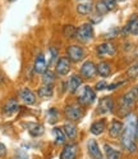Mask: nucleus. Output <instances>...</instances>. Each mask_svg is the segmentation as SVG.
<instances>
[{
  "label": "nucleus",
  "instance_id": "f257e3e1",
  "mask_svg": "<svg viewBox=\"0 0 138 159\" xmlns=\"http://www.w3.org/2000/svg\"><path fill=\"white\" fill-rule=\"evenodd\" d=\"M137 116L133 113H129L125 118V123L123 125V132L120 135V144L125 150L134 153L137 150V145L134 143L136 140V127H137Z\"/></svg>",
  "mask_w": 138,
  "mask_h": 159
},
{
  "label": "nucleus",
  "instance_id": "f03ea898",
  "mask_svg": "<svg viewBox=\"0 0 138 159\" xmlns=\"http://www.w3.org/2000/svg\"><path fill=\"white\" fill-rule=\"evenodd\" d=\"M95 100H96V94L93 91V89L90 86H83L81 89L80 94H78V99H77L78 104L87 107V105H91Z\"/></svg>",
  "mask_w": 138,
  "mask_h": 159
},
{
  "label": "nucleus",
  "instance_id": "7ed1b4c3",
  "mask_svg": "<svg viewBox=\"0 0 138 159\" xmlns=\"http://www.w3.org/2000/svg\"><path fill=\"white\" fill-rule=\"evenodd\" d=\"M137 98H138V86L129 90L128 93H125L122 99H120V109H122V113L123 111L128 112L129 109L134 105V103L137 102Z\"/></svg>",
  "mask_w": 138,
  "mask_h": 159
},
{
  "label": "nucleus",
  "instance_id": "20e7f679",
  "mask_svg": "<svg viewBox=\"0 0 138 159\" xmlns=\"http://www.w3.org/2000/svg\"><path fill=\"white\" fill-rule=\"evenodd\" d=\"M93 37V27L92 23H83L82 26H80L77 28V34H75V39L80 43H88L91 41Z\"/></svg>",
  "mask_w": 138,
  "mask_h": 159
},
{
  "label": "nucleus",
  "instance_id": "39448f33",
  "mask_svg": "<svg viewBox=\"0 0 138 159\" xmlns=\"http://www.w3.org/2000/svg\"><path fill=\"white\" fill-rule=\"evenodd\" d=\"M67 54H68L69 61L74 62V63L81 62L84 58V50H83V48L80 46V45H69L67 48Z\"/></svg>",
  "mask_w": 138,
  "mask_h": 159
},
{
  "label": "nucleus",
  "instance_id": "423d86ee",
  "mask_svg": "<svg viewBox=\"0 0 138 159\" xmlns=\"http://www.w3.org/2000/svg\"><path fill=\"white\" fill-rule=\"evenodd\" d=\"M65 116L71 121H80L83 117V109L80 104H69L65 107Z\"/></svg>",
  "mask_w": 138,
  "mask_h": 159
},
{
  "label": "nucleus",
  "instance_id": "0eeeda50",
  "mask_svg": "<svg viewBox=\"0 0 138 159\" xmlns=\"http://www.w3.org/2000/svg\"><path fill=\"white\" fill-rule=\"evenodd\" d=\"M69 71H71V61L68 59V57H60L56 61L55 72L59 76H65V75H68Z\"/></svg>",
  "mask_w": 138,
  "mask_h": 159
},
{
  "label": "nucleus",
  "instance_id": "6e6552de",
  "mask_svg": "<svg viewBox=\"0 0 138 159\" xmlns=\"http://www.w3.org/2000/svg\"><path fill=\"white\" fill-rule=\"evenodd\" d=\"M78 154V145L75 143L64 144V148L60 153V159H75Z\"/></svg>",
  "mask_w": 138,
  "mask_h": 159
},
{
  "label": "nucleus",
  "instance_id": "1a4fd4ad",
  "mask_svg": "<svg viewBox=\"0 0 138 159\" xmlns=\"http://www.w3.org/2000/svg\"><path fill=\"white\" fill-rule=\"evenodd\" d=\"M18 98L26 104V105H33L36 103V94L28 87H23L19 90Z\"/></svg>",
  "mask_w": 138,
  "mask_h": 159
},
{
  "label": "nucleus",
  "instance_id": "9d476101",
  "mask_svg": "<svg viewBox=\"0 0 138 159\" xmlns=\"http://www.w3.org/2000/svg\"><path fill=\"white\" fill-rule=\"evenodd\" d=\"M96 73H97V69H96V66H95L93 62L86 61V62L82 64V67H81V76H82L83 78L91 80V78H93V77L96 76Z\"/></svg>",
  "mask_w": 138,
  "mask_h": 159
},
{
  "label": "nucleus",
  "instance_id": "9b49d317",
  "mask_svg": "<svg viewBox=\"0 0 138 159\" xmlns=\"http://www.w3.org/2000/svg\"><path fill=\"white\" fill-rule=\"evenodd\" d=\"M96 53L98 57H107V55H114L116 53V48L113 43L109 41H105L100 45H97L96 49Z\"/></svg>",
  "mask_w": 138,
  "mask_h": 159
},
{
  "label": "nucleus",
  "instance_id": "f8f14e48",
  "mask_svg": "<svg viewBox=\"0 0 138 159\" xmlns=\"http://www.w3.org/2000/svg\"><path fill=\"white\" fill-rule=\"evenodd\" d=\"M47 62H46V58L44 55V53H38L35 58V63H33V71L35 73L38 75H42L44 72L47 71Z\"/></svg>",
  "mask_w": 138,
  "mask_h": 159
},
{
  "label": "nucleus",
  "instance_id": "ddd939ff",
  "mask_svg": "<svg viewBox=\"0 0 138 159\" xmlns=\"http://www.w3.org/2000/svg\"><path fill=\"white\" fill-rule=\"evenodd\" d=\"M113 109H114L113 98L105 96V98L100 99V102H98V108H97L98 113H100V114H106V113L113 112Z\"/></svg>",
  "mask_w": 138,
  "mask_h": 159
},
{
  "label": "nucleus",
  "instance_id": "4468645a",
  "mask_svg": "<svg viewBox=\"0 0 138 159\" xmlns=\"http://www.w3.org/2000/svg\"><path fill=\"white\" fill-rule=\"evenodd\" d=\"M87 150L88 154L92 159H102V152L100 150V146H98L97 141L93 140V139H90L87 144Z\"/></svg>",
  "mask_w": 138,
  "mask_h": 159
},
{
  "label": "nucleus",
  "instance_id": "2eb2a0df",
  "mask_svg": "<svg viewBox=\"0 0 138 159\" xmlns=\"http://www.w3.org/2000/svg\"><path fill=\"white\" fill-rule=\"evenodd\" d=\"M18 109H19L18 100H17V99L11 98V99H8V100L5 102V104L3 105V113L9 117V116H13L18 111Z\"/></svg>",
  "mask_w": 138,
  "mask_h": 159
},
{
  "label": "nucleus",
  "instance_id": "dca6fc26",
  "mask_svg": "<svg viewBox=\"0 0 138 159\" xmlns=\"http://www.w3.org/2000/svg\"><path fill=\"white\" fill-rule=\"evenodd\" d=\"M107 131H109L110 137H113V139L120 137V135L123 132V123L120 121H118V119H113L109 125V130Z\"/></svg>",
  "mask_w": 138,
  "mask_h": 159
},
{
  "label": "nucleus",
  "instance_id": "f3484780",
  "mask_svg": "<svg viewBox=\"0 0 138 159\" xmlns=\"http://www.w3.org/2000/svg\"><path fill=\"white\" fill-rule=\"evenodd\" d=\"M82 85V78L78 75H72L71 78L68 80V90L71 94H75Z\"/></svg>",
  "mask_w": 138,
  "mask_h": 159
},
{
  "label": "nucleus",
  "instance_id": "a211bd4d",
  "mask_svg": "<svg viewBox=\"0 0 138 159\" xmlns=\"http://www.w3.org/2000/svg\"><path fill=\"white\" fill-rule=\"evenodd\" d=\"M106 130V122L104 121V119H100V121H96L91 125L90 127V131L92 135L95 136H98V135H101L104 131Z\"/></svg>",
  "mask_w": 138,
  "mask_h": 159
},
{
  "label": "nucleus",
  "instance_id": "6ab92c4d",
  "mask_svg": "<svg viewBox=\"0 0 138 159\" xmlns=\"http://www.w3.org/2000/svg\"><path fill=\"white\" fill-rule=\"evenodd\" d=\"M63 131H64L65 136H67L68 139H71V140H74V139L77 137V131H78V130H77V126H75L74 123H72V122L64 123Z\"/></svg>",
  "mask_w": 138,
  "mask_h": 159
},
{
  "label": "nucleus",
  "instance_id": "aec40b11",
  "mask_svg": "<svg viewBox=\"0 0 138 159\" xmlns=\"http://www.w3.org/2000/svg\"><path fill=\"white\" fill-rule=\"evenodd\" d=\"M125 32H131L133 35H138V16L133 14L125 26Z\"/></svg>",
  "mask_w": 138,
  "mask_h": 159
},
{
  "label": "nucleus",
  "instance_id": "412c9836",
  "mask_svg": "<svg viewBox=\"0 0 138 159\" xmlns=\"http://www.w3.org/2000/svg\"><path fill=\"white\" fill-rule=\"evenodd\" d=\"M96 69H97V73L101 77H107L111 73V67L107 62H100L96 66Z\"/></svg>",
  "mask_w": 138,
  "mask_h": 159
},
{
  "label": "nucleus",
  "instance_id": "4be33fe9",
  "mask_svg": "<svg viewBox=\"0 0 138 159\" xmlns=\"http://www.w3.org/2000/svg\"><path fill=\"white\" fill-rule=\"evenodd\" d=\"M53 135H54V137H55V144H56V145H63V144H65L67 136H65V134H64V131H63V128H60V127H54V128H53Z\"/></svg>",
  "mask_w": 138,
  "mask_h": 159
},
{
  "label": "nucleus",
  "instance_id": "5701e85b",
  "mask_svg": "<svg viewBox=\"0 0 138 159\" xmlns=\"http://www.w3.org/2000/svg\"><path fill=\"white\" fill-rule=\"evenodd\" d=\"M54 94V90H53V86L51 85H42L40 89L37 90V95L42 98V99H49L51 98Z\"/></svg>",
  "mask_w": 138,
  "mask_h": 159
},
{
  "label": "nucleus",
  "instance_id": "b1692460",
  "mask_svg": "<svg viewBox=\"0 0 138 159\" xmlns=\"http://www.w3.org/2000/svg\"><path fill=\"white\" fill-rule=\"evenodd\" d=\"M104 150H105V155L107 157V159H119L120 158V152L116 150L115 148H113L109 144L104 145Z\"/></svg>",
  "mask_w": 138,
  "mask_h": 159
},
{
  "label": "nucleus",
  "instance_id": "393cba45",
  "mask_svg": "<svg viewBox=\"0 0 138 159\" xmlns=\"http://www.w3.org/2000/svg\"><path fill=\"white\" fill-rule=\"evenodd\" d=\"M93 9V5L90 3V2H86V3H80L77 5V12L82 14V16H86V14H90Z\"/></svg>",
  "mask_w": 138,
  "mask_h": 159
},
{
  "label": "nucleus",
  "instance_id": "a878e982",
  "mask_svg": "<svg viewBox=\"0 0 138 159\" xmlns=\"http://www.w3.org/2000/svg\"><path fill=\"white\" fill-rule=\"evenodd\" d=\"M28 132H29V135H31L32 137H40L41 135H44L45 130H44V126L42 125L35 123V125L31 126V128L28 130Z\"/></svg>",
  "mask_w": 138,
  "mask_h": 159
},
{
  "label": "nucleus",
  "instance_id": "bb28decb",
  "mask_svg": "<svg viewBox=\"0 0 138 159\" xmlns=\"http://www.w3.org/2000/svg\"><path fill=\"white\" fill-rule=\"evenodd\" d=\"M55 80H56L55 73L51 72V71H49V69L46 72L42 73V84L44 85H51L53 86V84L55 82Z\"/></svg>",
  "mask_w": 138,
  "mask_h": 159
},
{
  "label": "nucleus",
  "instance_id": "cd10ccee",
  "mask_svg": "<svg viewBox=\"0 0 138 159\" xmlns=\"http://www.w3.org/2000/svg\"><path fill=\"white\" fill-rule=\"evenodd\" d=\"M75 34H77V28L72 25H67L64 26L63 28V35L67 37V39H73L75 37Z\"/></svg>",
  "mask_w": 138,
  "mask_h": 159
},
{
  "label": "nucleus",
  "instance_id": "c85d7f7f",
  "mask_svg": "<svg viewBox=\"0 0 138 159\" xmlns=\"http://www.w3.org/2000/svg\"><path fill=\"white\" fill-rule=\"evenodd\" d=\"M47 119H49V123H55L58 122L59 119V112L56 111L55 108H50L47 112Z\"/></svg>",
  "mask_w": 138,
  "mask_h": 159
},
{
  "label": "nucleus",
  "instance_id": "c756f323",
  "mask_svg": "<svg viewBox=\"0 0 138 159\" xmlns=\"http://www.w3.org/2000/svg\"><path fill=\"white\" fill-rule=\"evenodd\" d=\"M127 75H128V77H129V78H136L138 76V62L133 63L129 68H128Z\"/></svg>",
  "mask_w": 138,
  "mask_h": 159
},
{
  "label": "nucleus",
  "instance_id": "7c9ffc66",
  "mask_svg": "<svg viewBox=\"0 0 138 159\" xmlns=\"http://www.w3.org/2000/svg\"><path fill=\"white\" fill-rule=\"evenodd\" d=\"M96 11H97V13L100 14V16H102V14H106L107 12H109V9H107V7L105 5V3L101 0V2H98L96 4Z\"/></svg>",
  "mask_w": 138,
  "mask_h": 159
},
{
  "label": "nucleus",
  "instance_id": "2f4dec72",
  "mask_svg": "<svg viewBox=\"0 0 138 159\" xmlns=\"http://www.w3.org/2000/svg\"><path fill=\"white\" fill-rule=\"evenodd\" d=\"M49 52H50V62H49V64H51V63H54L58 59V49L51 46L50 49H49Z\"/></svg>",
  "mask_w": 138,
  "mask_h": 159
},
{
  "label": "nucleus",
  "instance_id": "473e14b6",
  "mask_svg": "<svg viewBox=\"0 0 138 159\" xmlns=\"http://www.w3.org/2000/svg\"><path fill=\"white\" fill-rule=\"evenodd\" d=\"M102 2L105 3V5L107 7V9H114L115 8V4H116V0H102Z\"/></svg>",
  "mask_w": 138,
  "mask_h": 159
},
{
  "label": "nucleus",
  "instance_id": "72a5a7b5",
  "mask_svg": "<svg viewBox=\"0 0 138 159\" xmlns=\"http://www.w3.org/2000/svg\"><path fill=\"white\" fill-rule=\"evenodd\" d=\"M101 21H102V17L97 13V14L91 16V22L90 23H98V22H101Z\"/></svg>",
  "mask_w": 138,
  "mask_h": 159
},
{
  "label": "nucleus",
  "instance_id": "f704fd0d",
  "mask_svg": "<svg viewBox=\"0 0 138 159\" xmlns=\"http://www.w3.org/2000/svg\"><path fill=\"white\" fill-rule=\"evenodd\" d=\"M6 153H8L6 146L3 143H0V158H5L6 157Z\"/></svg>",
  "mask_w": 138,
  "mask_h": 159
},
{
  "label": "nucleus",
  "instance_id": "c9c22d12",
  "mask_svg": "<svg viewBox=\"0 0 138 159\" xmlns=\"http://www.w3.org/2000/svg\"><path fill=\"white\" fill-rule=\"evenodd\" d=\"M116 34H118V28H113V30H110V31L105 35V37L106 39H114L116 36Z\"/></svg>",
  "mask_w": 138,
  "mask_h": 159
},
{
  "label": "nucleus",
  "instance_id": "e433bc0d",
  "mask_svg": "<svg viewBox=\"0 0 138 159\" xmlns=\"http://www.w3.org/2000/svg\"><path fill=\"white\" fill-rule=\"evenodd\" d=\"M107 87V84L105 82V81H100V82H97L96 84V90H104V89H106Z\"/></svg>",
  "mask_w": 138,
  "mask_h": 159
},
{
  "label": "nucleus",
  "instance_id": "4c0bfd02",
  "mask_svg": "<svg viewBox=\"0 0 138 159\" xmlns=\"http://www.w3.org/2000/svg\"><path fill=\"white\" fill-rule=\"evenodd\" d=\"M122 85V82H119V84H111V85H107V90H114L115 87H118V86H120Z\"/></svg>",
  "mask_w": 138,
  "mask_h": 159
},
{
  "label": "nucleus",
  "instance_id": "58836bf2",
  "mask_svg": "<svg viewBox=\"0 0 138 159\" xmlns=\"http://www.w3.org/2000/svg\"><path fill=\"white\" fill-rule=\"evenodd\" d=\"M136 140H138V122H137V127H136Z\"/></svg>",
  "mask_w": 138,
  "mask_h": 159
},
{
  "label": "nucleus",
  "instance_id": "ea45409f",
  "mask_svg": "<svg viewBox=\"0 0 138 159\" xmlns=\"http://www.w3.org/2000/svg\"><path fill=\"white\" fill-rule=\"evenodd\" d=\"M3 81H4V77H3L2 72H0V85H2V84H3Z\"/></svg>",
  "mask_w": 138,
  "mask_h": 159
},
{
  "label": "nucleus",
  "instance_id": "a19ab883",
  "mask_svg": "<svg viewBox=\"0 0 138 159\" xmlns=\"http://www.w3.org/2000/svg\"><path fill=\"white\" fill-rule=\"evenodd\" d=\"M78 2H81V3H86V2H90V0H78Z\"/></svg>",
  "mask_w": 138,
  "mask_h": 159
},
{
  "label": "nucleus",
  "instance_id": "79ce46f5",
  "mask_svg": "<svg viewBox=\"0 0 138 159\" xmlns=\"http://www.w3.org/2000/svg\"><path fill=\"white\" fill-rule=\"evenodd\" d=\"M116 2H124V0H116Z\"/></svg>",
  "mask_w": 138,
  "mask_h": 159
},
{
  "label": "nucleus",
  "instance_id": "37998d69",
  "mask_svg": "<svg viewBox=\"0 0 138 159\" xmlns=\"http://www.w3.org/2000/svg\"><path fill=\"white\" fill-rule=\"evenodd\" d=\"M14 159H15V158H14Z\"/></svg>",
  "mask_w": 138,
  "mask_h": 159
}]
</instances>
